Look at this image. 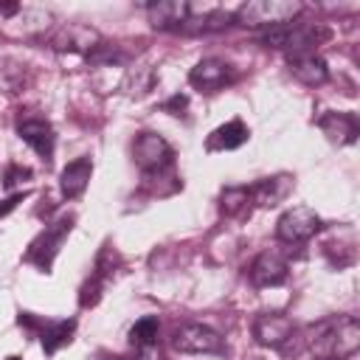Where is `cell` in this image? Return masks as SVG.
I'll list each match as a JSON object with an SVG mask.
<instances>
[{
  "label": "cell",
  "mask_w": 360,
  "mask_h": 360,
  "mask_svg": "<svg viewBox=\"0 0 360 360\" xmlns=\"http://www.w3.org/2000/svg\"><path fill=\"white\" fill-rule=\"evenodd\" d=\"M17 11H20V6H17V3H0V14H6V17H8V14H17Z\"/></svg>",
  "instance_id": "d4e9b609"
},
{
  "label": "cell",
  "mask_w": 360,
  "mask_h": 360,
  "mask_svg": "<svg viewBox=\"0 0 360 360\" xmlns=\"http://www.w3.org/2000/svg\"><path fill=\"white\" fill-rule=\"evenodd\" d=\"M172 346L183 354H219L225 352V340L205 323H183L172 335Z\"/></svg>",
  "instance_id": "5b68a950"
},
{
  "label": "cell",
  "mask_w": 360,
  "mask_h": 360,
  "mask_svg": "<svg viewBox=\"0 0 360 360\" xmlns=\"http://www.w3.org/2000/svg\"><path fill=\"white\" fill-rule=\"evenodd\" d=\"M158 332H160L158 318H155V315H146V318H141V321L132 323V329H129V343H132L135 349L155 346V343H158Z\"/></svg>",
  "instance_id": "d6986e66"
},
{
  "label": "cell",
  "mask_w": 360,
  "mask_h": 360,
  "mask_svg": "<svg viewBox=\"0 0 360 360\" xmlns=\"http://www.w3.org/2000/svg\"><path fill=\"white\" fill-rule=\"evenodd\" d=\"M186 107H188V98H186V96H180V93H177V96H172V98L163 104V110H166V112H172V115H183V110H186Z\"/></svg>",
  "instance_id": "603a6c76"
},
{
  "label": "cell",
  "mask_w": 360,
  "mask_h": 360,
  "mask_svg": "<svg viewBox=\"0 0 360 360\" xmlns=\"http://www.w3.org/2000/svg\"><path fill=\"white\" fill-rule=\"evenodd\" d=\"M17 135L42 158L51 160L53 146H56V132L51 127V121H45L42 115H25L17 121Z\"/></svg>",
  "instance_id": "52a82bcc"
},
{
  "label": "cell",
  "mask_w": 360,
  "mask_h": 360,
  "mask_svg": "<svg viewBox=\"0 0 360 360\" xmlns=\"http://www.w3.org/2000/svg\"><path fill=\"white\" fill-rule=\"evenodd\" d=\"M51 48H56V51H93L98 42H101V37H98V31L96 28H90V25H84V22H62L53 34H51Z\"/></svg>",
  "instance_id": "ba28073f"
},
{
  "label": "cell",
  "mask_w": 360,
  "mask_h": 360,
  "mask_svg": "<svg viewBox=\"0 0 360 360\" xmlns=\"http://www.w3.org/2000/svg\"><path fill=\"white\" fill-rule=\"evenodd\" d=\"M73 332H76V321H45L39 326V340H42V352L45 354H53L59 352L62 346H68L73 340Z\"/></svg>",
  "instance_id": "ac0fdd59"
},
{
  "label": "cell",
  "mask_w": 360,
  "mask_h": 360,
  "mask_svg": "<svg viewBox=\"0 0 360 360\" xmlns=\"http://www.w3.org/2000/svg\"><path fill=\"white\" fill-rule=\"evenodd\" d=\"M188 3H152L149 6V20L155 28H183L188 22Z\"/></svg>",
  "instance_id": "2e32d148"
},
{
  "label": "cell",
  "mask_w": 360,
  "mask_h": 360,
  "mask_svg": "<svg viewBox=\"0 0 360 360\" xmlns=\"http://www.w3.org/2000/svg\"><path fill=\"white\" fill-rule=\"evenodd\" d=\"M360 349V321L354 315L326 318L309 332V352L318 360H346Z\"/></svg>",
  "instance_id": "6da1fadb"
},
{
  "label": "cell",
  "mask_w": 360,
  "mask_h": 360,
  "mask_svg": "<svg viewBox=\"0 0 360 360\" xmlns=\"http://www.w3.org/2000/svg\"><path fill=\"white\" fill-rule=\"evenodd\" d=\"M248 138H250V132H248V127L239 121V118H233V121H228V124H222V127H217L211 135H208V141H205V149L208 152H225V149H239L242 143H248Z\"/></svg>",
  "instance_id": "9a60e30c"
},
{
  "label": "cell",
  "mask_w": 360,
  "mask_h": 360,
  "mask_svg": "<svg viewBox=\"0 0 360 360\" xmlns=\"http://www.w3.org/2000/svg\"><path fill=\"white\" fill-rule=\"evenodd\" d=\"M318 127L329 141H335L340 146L354 143L357 135H360V124H357L354 112H326V115L318 118Z\"/></svg>",
  "instance_id": "7c38bea8"
},
{
  "label": "cell",
  "mask_w": 360,
  "mask_h": 360,
  "mask_svg": "<svg viewBox=\"0 0 360 360\" xmlns=\"http://www.w3.org/2000/svg\"><path fill=\"white\" fill-rule=\"evenodd\" d=\"M22 177H31V172L25 169V166H8L6 169V174H3V183H6V188H11L17 180H22Z\"/></svg>",
  "instance_id": "7402d4cb"
},
{
  "label": "cell",
  "mask_w": 360,
  "mask_h": 360,
  "mask_svg": "<svg viewBox=\"0 0 360 360\" xmlns=\"http://www.w3.org/2000/svg\"><path fill=\"white\" fill-rule=\"evenodd\" d=\"M292 188V177L290 174H278V177H267L259 180L256 186H250V200L259 205H276L287 197V191Z\"/></svg>",
  "instance_id": "e0dca14e"
},
{
  "label": "cell",
  "mask_w": 360,
  "mask_h": 360,
  "mask_svg": "<svg viewBox=\"0 0 360 360\" xmlns=\"http://www.w3.org/2000/svg\"><path fill=\"white\" fill-rule=\"evenodd\" d=\"M287 273H290V267L276 250H264L250 264V281L256 287H278L287 281Z\"/></svg>",
  "instance_id": "8fae6325"
},
{
  "label": "cell",
  "mask_w": 360,
  "mask_h": 360,
  "mask_svg": "<svg viewBox=\"0 0 360 360\" xmlns=\"http://www.w3.org/2000/svg\"><path fill=\"white\" fill-rule=\"evenodd\" d=\"M188 82L202 93H214V90H222L225 84L233 82V68L228 62H222V59H214V56L211 59H200L191 68Z\"/></svg>",
  "instance_id": "9c48e42d"
},
{
  "label": "cell",
  "mask_w": 360,
  "mask_h": 360,
  "mask_svg": "<svg viewBox=\"0 0 360 360\" xmlns=\"http://www.w3.org/2000/svg\"><path fill=\"white\" fill-rule=\"evenodd\" d=\"M90 174H93L90 158H76V160H70V163L62 169V180H59L62 194H65L68 200L82 197L84 188H87V183H90Z\"/></svg>",
  "instance_id": "4fadbf2b"
},
{
  "label": "cell",
  "mask_w": 360,
  "mask_h": 360,
  "mask_svg": "<svg viewBox=\"0 0 360 360\" xmlns=\"http://www.w3.org/2000/svg\"><path fill=\"white\" fill-rule=\"evenodd\" d=\"M6 360H20V357H14V354H11V357H6Z\"/></svg>",
  "instance_id": "4316f807"
},
{
  "label": "cell",
  "mask_w": 360,
  "mask_h": 360,
  "mask_svg": "<svg viewBox=\"0 0 360 360\" xmlns=\"http://www.w3.org/2000/svg\"><path fill=\"white\" fill-rule=\"evenodd\" d=\"M248 200H250V188L248 186H233V188H225L222 191V197H219V208H222V214H239L245 205H248Z\"/></svg>",
  "instance_id": "ffe728a7"
},
{
  "label": "cell",
  "mask_w": 360,
  "mask_h": 360,
  "mask_svg": "<svg viewBox=\"0 0 360 360\" xmlns=\"http://www.w3.org/2000/svg\"><path fill=\"white\" fill-rule=\"evenodd\" d=\"M73 219H76L73 214H62L59 219H53L51 225H45V231L31 242V248H28V253H25V262H31V264H37L42 273H48V270L53 267V259H56V253H59L65 236H68L70 228H73Z\"/></svg>",
  "instance_id": "3957f363"
},
{
  "label": "cell",
  "mask_w": 360,
  "mask_h": 360,
  "mask_svg": "<svg viewBox=\"0 0 360 360\" xmlns=\"http://www.w3.org/2000/svg\"><path fill=\"white\" fill-rule=\"evenodd\" d=\"M301 14V3H290V0H253V3H245L233 20L245 28H281V25H290L295 17Z\"/></svg>",
  "instance_id": "7a4b0ae2"
},
{
  "label": "cell",
  "mask_w": 360,
  "mask_h": 360,
  "mask_svg": "<svg viewBox=\"0 0 360 360\" xmlns=\"http://www.w3.org/2000/svg\"><path fill=\"white\" fill-rule=\"evenodd\" d=\"M290 73H292L298 82L309 84V87H318V84H323V82L329 79V68H326V62H323L318 53L290 56Z\"/></svg>",
  "instance_id": "5bb4252c"
},
{
  "label": "cell",
  "mask_w": 360,
  "mask_h": 360,
  "mask_svg": "<svg viewBox=\"0 0 360 360\" xmlns=\"http://www.w3.org/2000/svg\"><path fill=\"white\" fill-rule=\"evenodd\" d=\"M93 360H121V357H112V354H104V352H101V354H96Z\"/></svg>",
  "instance_id": "484cf974"
},
{
  "label": "cell",
  "mask_w": 360,
  "mask_h": 360,
  "mask_svg": "<svg viewBox=\"0 0 360 360\" xmlns=\"http://www.w3.org/2000/svg\"><path fill=\"white\" fill-rule=\"evenodd\" d=\"M132 160L141 172L160 174L174 163V152L158 132H138V138L132 141Z\"/></svg>",
  "instance_id": "277c9868"
},
{
  "label": "cell",
  "mask_w": 360,
  "mask_h": 360,
  "mask_svg": "<svg viewBox=\"0 0 360 360\" xmlns=\"http://www.w3.org/2000/svg\"><path fill=\"white\" fill-rule=\"evenodd\" d=\"M101 287H104V273H93V278H87L84 287H82L79 304H82V307H93V304L101 298Z\"/></svg>",
  "instance_id": "44dd1931"
},
{
  "label": "cell",
  "mask_w": 360,
  "mask_h": 360,
  "mask_svg": "<svg viewBox=\"0 0 360 360\" xmlns=\"http://www.w3.org/2000/svg\"><path fill=\"white\" fill-rule=\"evenodd\" d=\"M22 197H25V194H11L8 200H3V202H0V217H6L8 211H14V208H17V202H20Z\"/></svg>",
  "instance_id": "cb8c5ba5"
},
{
  "label": "cell",
  "mask_w": 360,
  "mask_h": 360,
  "mask_svg": "<svg viewBox=\"0 0 360 360\" xmlns=\"http://www.w3.org/2000/svg\"><path fill=\"white\" fill-rule=\"evenodd\" d=\"M321 217L312 211V208H307V205H295V208H290V211H284L281 217H278V222H276V236L281 239V242H307L309 236H315L318 231H321Z\"/></svg>",
  "instance_id": "8992f818"
},
{
  "label": "cell",
  "mask_w": 360,
  "mask_h": 360,
  "mask_svg": "<svg viewBox=\"0 0 360 360\" xmlns=\"http://www.w3.org/2000/svg\"><path fill=\"white\" fill-rule=\"evenodd\" d=\"M292 332H295V323L287 315H281V312H264V315H259L253 321V338L262 346L278 349V346H284L292 338Z\"/></svg>",
  "instance_id": "30bf717a"
}]
</instances>
